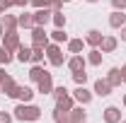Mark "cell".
Segmentation results:
<instances>
[{"label": "cell", "mask_w": 126, "mask_h": 123, "mask_svg": "<svg viewBox=\"0 0 126 123\" xmlns=\"http://www.w3.org/2000/svg\"><path fill=\"white\" fill-rule=\"evenodd\" d=\"M12 116H15V121H27V123H34V121H39V118H41V109L36 106V104H22V101H19V104H17L15 106V113H12Z\"/></svg>", "instance_id": "1"}, {"label": "cell", "mask_w": 126, "mask_h": 123, "mask_svg": "<svg viewBox=\"0 0 126 123\" xmlns=\"http://www.w3.org/2000/svg\"><path fill=\"white\" fill-rule=\"evenodd\" d=\"M44 53H46L48 63H51L53 68H61L63 63L68 61V58H65V53H63V48H61V44H53V41H48V46L44 48Z\"/></svg>", "instance_id": "2"}, {"label": "cell", "mask_w": 126, "mask_h": 123, "mask_svg": "<svg viewBox=\"0 0 126 123\" xmlns=\"http://www.w3.org/2000/svg\"><path fill=\"white\" fill-rule=\"evenodd\" d=\"M48 34L44 27H32V46H41V48H46L48 46Z\"/></svg>", "instance_id": "3"}, {"label": "cell", "mask_w": 126, "mask_h": 123, "mask_svg": "<svg viewBox=\"0 0 126 123\" xmlns=\"http://www.w3.org/2000/svg\"><path fill=\"white\" fill-rule=\"evenodd\" d=\"M19 46H22V41H19L17 29H15V31H5V34H2V48H7V51H12V53H15Z\"/></svg>", "instance_id": "4"}, {"label": "cell", "mask_w": 126, "mask_h": 123, "mask_svg": "<svg viewBox=\"0 0 126 123\" xmlns=\"http://www.w3.org/2000/svg\"><path fill=\"white\" fill-rule=\"evenodd\" d=\"M32 15H34V27H46L48 22H51L53 10H51V7H39V10H34Z\"/></svg>", "instance_id": "5"}, {"label": "cell", "mask_w": 126, "mask_h": 123, "mask_svg": "<svg viewBox=\"0 0 126 123\" xmlns=\"http://www.w3.org/2000/svg\"><path fill=\"white\" fill-rule=\"evenodd\" d=\"M73 99H75L78 104H82V106H87V104L92 101V92H90L85 85H78V87H75V92H73Z\"/></svg>", "instance_id": "6"}, {"label": "cell", "mask_w": 126, "mask_h": 123, "mask_svg": "<svg viewBox=\"0 0 126 123\" xmlns=\"http://www.w3.org/2000/svg\"><path fill=\"white\" fill-rule=\"evenodd\" d=\"M111 89H114V87H111L109 82H107V77H104V80L99 77V80H94L92 94H97V97H109V94H111Z\"/></svg>", "instance_id": "7"}, {"label": "cell", "mask_w": 126, "mask_h": 123, "mask_svg": "<svg viewBox=\"0 0 126 123\" xmlns=\"http://www.w3.org/2000/svg\"><path fill=\"white\" fill-rule=\"evenodd\" d=\"M65 65H68V70H70V73H75V70H85V65H87V58H82L80 53H73V56L65 61Z\"/></svg>", "instance_id": "8"}, {"label": "cell", "mask_w": 126, "mask_h": 123, "mask_svg": "<svg viewBox=\"0 0 126 123\" xmlns=\"http://www.w3.org/2000/svg\"><path fill=\"white\" fill-rule=\"evenodd\" d=\"M102 121L104 123H119L121 121V109L119 106H107L102 111Z\"/></svg>", "instance_id": "9"}, {"label": "cell", "mask_w": 126, "mask_h": 123, "mask_svg": "<svg viewBox=\"0 0 126 123\" xmlns=\"http://www.w3.org/2000/svg\"><path fill=\"white\" fill-rule=\"evenodd\" d=\"M102 39H104V34H102L99 29H90L87 34H85V44H87L90 48H99Z\"/></svg>", "instance_id": "10"}, {"label": "cell", "mask_w": 126, "mask_h": 123, "mask_svg": "<svg viewBox=\"0 0 126 123\" xmlns=\"http://www.w3.org/2000/svg\"><path fill=\"white\" fill-rule=\"evenodd\" d=\"M36 92L39 94H51L53 92V77H51V73H46V75L36 82Z\"/></svg>", "instance_id": "11"}, {"label": "cell", "mask_w": 126, "mask_h": 123, "mask_svg": "<svg viewBox=\"0 0 126 123\" xmlns=\"http://www.w3.org/2000/svg\"><path fill=\"white\" fill-rule=\"evenodd\" d=\"M75 106V99H73V94H61V97H56V109H61V111H70V109Z\"/></svg>", "instance_id": "12"}, {"label": "cell", "mask_w": 126, "mask_h": 123, "mask_svg": "<svg viewBox=\"0 0 126 123\" xmlns=\"http://www.w3.org/2000/svg\"><path fill=\"white\" fill-rule=\"evenodd\" d=\"M116 46H119V39L109 34V36H104V39H102L99 51H102V53H114V51H116Z\"/></svg>", "instance_id": "13"}, {"label": "cell", "mask_w": 126, "mask_h": 123, "mask_svg": "<svg viewBox=\"0 0 126 123\" xmlns=\"http://www.w3.org/2000/svg\"><path fill=\"white\" fill-rule=\"evenodd\" d=\"M15 99H17V101H22V104H29L32 99H34V89H32V87H24V85H19V87H17Z\"/></svg>", "instance_id": "14"}, {"label": "cell", "mask_w": 126, "mask_h": 123, "mask_svg": "<svg viewBox=\"0 0 126 123\" xmlns=\"http://www.w3.org/2000/svg\"><path fill=\"white\" fill-rule=\"evenodd\" d=\"M107 82H109L111 87H121V82H124L121 68H109V70H107Z\"/></svg>", "instance_id": "15"}, {"label": "cell", "mask_w": 126, "mask_h": 123, "mask_svg": "<svg viewBox=\"0 0 126 123\" xmlns=\"http://www.w3.org/2000/svg\"><path fill=\"white\" fill-rule=\"evenodd\" d=\"M124 24H126V15L121 12V10H114V12L109 15V27L111 29H121Z\"/></svg>", "instance_id": "16"}, {"label": "cell", "mask_w": 126, "mask_h": 123, "mask_svg": "<svg viewBox=\"0 0 126 123\" xmlns=\"http://www.w3.org/2000/svg\"><path fill=\"white\" fill-rule=\"evenodd\" d=\"M68 118L73 123H87V113L82 111V106H73L70 111H68Z\"/></svg>", "instance_id": "17"}, {"label": "cell", "mask_w": 126, "mask_h": 123, "mask_svg": "<svg viewBox=\"0 0 126 123\" xmlns=\"http://www.w3.org/2000/svg\"><path fill=\"white\" fill-rule=\"evenodd\" d=\"M0 24H2V29L5 31H15V29H19V24H17V17L15 15H2V19H0Z\"/></svg>", "instance_id": "18"}, {"label": "cell", "mask_w": 126, "mask_h": 123, "mask_svg": "<svg viewBox=\"0 0 126 123\" xmlns=\"http://www.w3.org/2000/svg\"><path fill=\"white\" fill-rule=\"evenodd\" d=\"M17 24H19V29H32L34 27V15L32 12H22L17 17Z\"/></svg>", "instance_id": "19"}, {"label": "cell", "mask_w": 126, "mask_h": 123, "mask_svg": "<svg viewBox=\"0 0 126 123\" xmlns=\"http://www.w3.org/2000/svg\"><path fill=\"white\" fill-rule=\"evenodd\" d=\"M102 61H104V53L99 51V48H92L90 53H87V65H102Z\"/></svg>", "instance_id": "20"}, {"label": "cell", "mask_w": 126, "mask_h": 123, "mask_svg": "<svg viewBox=\"0 0 126 123\" xmlns=\"http://www.w3.org/2000/svg\"><path fill=\"white\" fill-rule=\"evenodd\" d=\"M51 22H53V27L56 29H65V15H63V10H53V15H51Z\"/></svg>", "instance_id": "21"}, {"label": "cell", "mask_w": 126, "mask_h": 123, "mask_svg": "<svg viewBox=\"0 0 126 123\" xmlns=\"http://www.w3.org/2000/svg\"><path fill=\"white\" fill-rule=\"evenodd\" d=\"M48 39H51L53 44H68V34H65V29H53L51 34H48Z\"/></svg>", "instance_id": "22"}, {"label": "cell", "mask_w": 126, "mask_h": 123, "mask_svg": "<svg viewBox=\"0 0 126 123\" xmlns=\"http://www.w3.org/2000/svg\"><path fill=\"white\" fill-rule=\"evenodd\" d=\"M85 46H87L85 39H68V51H70V53H82Z\"/></svg>", "instance_id": "23"}, {"label": "cell", "mask_w": 126, "mask_h": 123, "mask_svg": "<svg viewBox=\"0 0 126 123\" xmlns=\"http://www.w3.org/2000/svg\"><path fill=\"white\" fill-rule=\"evenodd\" d=\"M15 53H17V61L19 63H29L32 61V48L29 46H19Z\"/></svg>", "instance_id": "24"}, {"label": "cell", "mask_w": 126, "mask_h": 123, "mask_svg": "<svg viewBox=\"0 0 126 123\" xmlns=\"http://www.w3.org/2000/svg\"><path fill=\"white\" fill-rule=\"evenodd\" d=\"M44 48L41 46H32V61L29 63H34V65H41V61H44Z\"/></svg>", "instance_id": "25"}, {"label": "cell", "mask_w": 126, "mask_h": 123, "mask_svg": "<svg viewBox=\"0 0 126 123\" xmlns=\"http://www.w3.org/2000/svg\"><path fill=\"white\" fill-rule=\"evenodd\" d=\"M44 75H46V70H44L41 65H32V70H29V80L32 82H39Z\"/></svg>", "instance_id": "26"}, {"label": "cell", "mask_w": 126, "mask_h": 123, "mask_svg": "<svg viewBox=\"0 0 126 123\" xmlns=\"http://www.w3.org/2000/svg\"><path fill=\"white\" fill-rule=\"evenodd\" d=\"M73 82H75V85H85V82H87V73H85V70H75V73H73Z\"/></svg>", "instance_id": "27"}, {"label": "cell", "mask_w": 126, "mask_h": 123, "mask_svg": "<svg viewBox=\"0 0 126 123\" xmlns=\"http://www.w3.org/2000/svg\"><path fill=\"white\" fill-rule=\"evenodd\" d=\"M29 5L34 10H39V7H51V0H29Z\"/></svg>", "instance_id": "28"}, {"label": "cell", "mask_w": 126, "mask_h": 123, "mask_svg": "<svg viewBox=\"0 0 126 123\" xmlns=\"http://www.w3.org/2000/svg\"><path fill=\"white\" fill-rule=\"evenodd\" d=\"M15 121V116L12 113H7V111H0V123H12Z\"/></svg>", "instance_id": "29"}, {"label": "cell", "mask_w": 126, "mask_h": 123, "mask_svg": "<svg viewBox=\"0 0 126 123\" xmlns=\"http://www.w3.org/2000/svg\"><path fill=\"white\" fill-rule=\"evenodd\" d=\"M111 7H114V10H121V12H126V0H111Z\"/></svg>", "instance_id": "30"}, {"label": "cell", "mask_w": 126, "mask_h": 123, "mask_svg": "<svg viewBox=\"0 0 126 123\" xmlns=\"http://www.w3.org/2000/svg\"><path fill=\"white\" fill-rule=\"evenodd\" d=\"M10 2V7H27L29 5V0H7Z\"/></svg>", "instance_id": "31"}, {"label": "cell", "mask_w": 126, "mask_h": 123, "mask_svg": "<svg viewBox=\"0 0 126 123\" xmlns=\"http://www.w3.org/2000/svg\"><path fill=\"white\" fill-rule=\"evenodd\" d=\"M7 63H12V51L2 48V65H7Z\"/></svg>", "instance_id": "32"}, {"label": "cell", "mask_w": 126, "mask_h": 123, "mask_svg": "<svg viewBox=\"0 0 126 123\" xmlns=\"http://www.w3.org/2000/svg\"><path fill=\"white\" fill-rule=\"evenodd\" d=\"M7 10H10V2L7 0H0V15H5Z\"/></svg>", "instance_id": "33"}, {"label": "cell", "mask_w": 126, "mask_h": 123, "mask_svg": "<svg viewBox=\"0 0 126 123\" xmlns=\"http://www.w3.org/2000/svg\"><path fill=\"white\" fill-rule=\"evenodd\" d=\"M63 7V0H51V10H61Z\"/></svg>", "instance_id": "34"}, {"label": "cell", "mask_w": 126, "mask_h": 123, "mask_svg": "<svg viewBox=\"0 0 126 123\" xmlns=\"http://www.w3.org/2000/svg\"><path fill=\"white\" fill-rule=\"evenodd\" d=\"M119 34H121V41H124V44H126V24H124V27H121V29H119Z\"/></svg>", "instance_id": "35"}, {"label": "cell", "mask_w": 126, "mask_h": 123, "mask_svg": "<svg viewBox=\"0 0 126 123\" xmlns=\"http://www.w3.org/2000/svg\"><path fill=\"white\" fill-rule=\"evenodd\" d=\"M121 77H124V82H126V63L121 65Z\"/></svg>", "instance_id": "36"}, {"label": "cell", "mask_w": 126, "mask_h": 123, "mask_svg": "<svg viewBox=\"0 0 126 123\" xmlns=\"http://www.w3.org/2000/svg\"><path fill=\"white\" fill-rule=\"evenodd\" d=\"M2 34H5V29H2V24H0V41H2Z\"/></svg>", "instance_id": "37"}, {"label": "cell", "mask_w": 126, "mask_h": 123, "mask_svg": "<svg viewBox=\"0 0 126 123\" xmlns=\"http://www.w3.org/2000/svg\"><path fill=\"white\" fill-rule=\"evenodd\" d=\"M0 65H2V46H0Z\"/></svg>", "instance_id": "38"}, {"label": "cell", "mask_w": 126, "mask_h": 123, "mask_svg": "<svg viewBox=\"0 0 126 123\" xmlns=\"http://www.w3.org/2000/svg\"><path fill=\"white\" fill-rule=\"evenodd\" d=\"M87 2H90V5H94V2H99V0H87Z\"/></svg>", "instance_id": "39"}, {"label": "cell", "mask_w": 126, "mask_h": 123, "mask_svg": "<svg viewBox=\"0 0 126 123\" xmlns=\"http://www.w3.org/2000/svg\"><path fill=\"white\" fill-rule=\"evenodd\" d=\"M121 104H124V106H126V94H124V99H121Z\"/></svg>", "instance_id": "40"}, {"label": "cell", "mask_w": 126, "mask_h": 123, "mask_svg": "<svg viewBox=\"0 0 126 123\" xmlns=\"http://www.w3.org/2000/svg\"><path fill=\"white\" fill-rule=\"evenodd\" d=\"M119 123H126V118H121V121H119Z\"/></svg>", "instance_id": "41"}, {"label": "cell", "mask_w": 126, "mask_h": 123, "mask_svg": "<svg viewBox=\"0 0 126 123\" xmlns=\"http://www.w3.org/2000/svg\"><path fill=\"white\" fill-rule=\"evenodd\" d=\"M65 123H73V121H70V118H68V121H65Z\"/></svg>", "instance_id": "42"}]
</instances>
